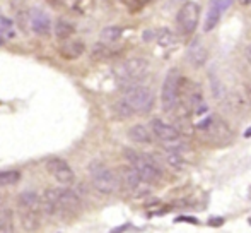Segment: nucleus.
I'll return each mask as SVG.
<instances>
[{"mask_svg":"<svg viewBox=\"0 0 251 233\" xmlns=\"http://www.w3.org/2000/svg\"><path fill=\"white\" fill-rule=\"evenodd\" d=\"M41 211L50 218H74L80 211V199L72 189H47L41 197Z\"/></svg>","mask_w":251,"mask_h":233,"instance_id":"f257e3e1","label":"nucleus"},{"mask_svg":"<svg viewBox=\"0 0 251 233\" xmlns=\"http://www.w3.org/2000/svg\"><path fill=\"white\" fill-rule=\"evenodd\" d=\"M147 72H149V62L146 58H139V57L123 60L115 69L116 79L122 84L123 89L132 86V84H137L139 81H142L147 76Z\"/></svg>","mask_w":251,"mask_h":233,"instance_id":"f03ea898","label":"nucleus"},{"mask_svg":"<svg viewBox=\"0 0 251 233\" xmlns=\"http://www.w3.org/2000/svg\"><path fill=\"white\" fill-rule=\"evenodd\" d=\"M89 176L94 189L101 194H115L120 189V178L111 168H108L101 161H91Z\"/></svg>","mask_w":251,"mask_h":233,"instance_id":"7ed1b4c3","label":"nucleus"},{"mask_svg":"<svg viewBox=\"0 0 251 233\" xmlns=\"http://www.w3.org/2000/svg\"><path fill=\"white\" fill-rule=\"evenodd\" d=\"M126 161L132 168H135L139 172V175L146 180L147 183H154L161 178V170H159V165L152 160L147 154H140L139 151L133 149H125L123 151Z\"/></svg>","mask_w":251,"mask_h":233,"instance_id":"20e7f679","label":"nucleus"},{"mask_svg":"<svg viewBox=\"0 0 251 233\" xmlns=\"http://www.w3.org/2000/svg\"><path fill=\"white\" fill-rule=\"evenodd\" d=\"M123 100L133 108L135 114H147L154 107V93L149 87L140 86V84H132V86L125 87Z\"/></svg>","mask_w":251,"mask_h":233,"instance_id":"39448f33","label":"nucleus"},{"mask_svg":"<svg viewBox=\"0 0 251 233\" xmlns=\"http://www.w3.org/2000/svg\"><path fill=\"white\" fill-rule=\"evenodd\" d=\"M203 134V139L207 141L210 146H227L232 141V130L229 129V125L221 118V116L214 115L210 116V123L207 125V129L200 130Z\"/></svg>","mask_w":251,"mask_h":233,"instance_id":"423d86ee","label":"nucleus"},{"mask_svg":"<svg viewBox=\"0 0 251 233\" xmlns=\"http://www.w3.org/2000/svg\"><path fill=\"white\" fill-rule=\"evenodd\" d=\"M200 17V5L192 0H186L181 5V9L176 14V24H178V29L181 34L188 36L193 31L197 29V24H199Z\"/></svg>","mask_w":251,"mask_h":233,"instance_id":"0eeeda50","label":"nucleus"},{"mask_svg":"<svg viewBox=\"0 0 251 233\" xmlns=\"http://www.w3.org/2000/svg\"><path fill=\"white\" fill-rule=\"evenodd\" d=\"M178 86H179V72L178 69H171L168 72L162 84V93H161V103L164 112H173L178 108Z\"/></svg>","mask_w":251,"mask_h":233,"instance_id":"6e6552de","label":"nucleus"},{"mask_svg":"<svg viewBox=\"0 0 251 233\" xmlns=\"http://www.w3.org/2000/svg\"><path fill=\"white\" fill-rule=\"evenodd\" d=\"M45 167H47L48 174H50L56 182L63 183V185H70V183L75 180L74 170L70 168V165L67 163L65 160H62V158H50Z\"/></svg>","mask_w":251,"mask_h":233,"instance_id":"1a4fd4ad","label":"nucleus"},{"mask_svg":"<svg viewBox=\"0 0 251 233\" xmlns=\"http://www.w3.org/2000/svg\"><path fill=\"white\" fill-rule=\"evenodd\" d=\"M122 178H123V182H125L126 189H128L130 192L135 194V196H146V194L149 192L151 183H147L146 180L139 175V172H137L135 168L130 167V165L126 168H123Z\"/></svg>","mask_w":251,"mask_h":233,"instance_id":"9d476101","label":"nucleus"},{"mask_svg":"<svg viewBox=\"0 0 251 233\" xmlns=\"http://www.w3.org/2000/svg\"><path fill=\"white\" fill-rule=\"evenodd\" d=\"M151 130L159 141H162V143H173V141L179 139V134H178V130L175 129V125L162 122L161 118L151 120Z\"/></svg>","mask_w":251,"mask_h":233,"instance_id":"9b49d317","label":"nucleus"},{"mask_svg":"<svg viewBox=\"0 0 251 233\" xmlns=\"http://www.w3.org/2000/svg\"><path fill=\"white\" fill-rule=\"evenodd\" d=\"M29 21H31V28L36 34L40 36H48L51 31V21L45 10L41 9H31L29 12Z\"/></svg>","mask_w":251,"mask_h":233,"instance_id":"f8f14e48","label":"nucleus"},{"mask_svg":"<svg viewBox=\"0 0 251 233\" xmlns=\"http://www.w3.org/2000/svg\"><path fill=\"white\" fill-rule=\"evenodd\" d=\"M207 57H208V52H207V48H205L203 41H201L200 38H195V40L188 45L186 60H188L193 67H201L207 62Z\"/></svg>","mask_w":251,"mask_h":233,"instance_id":"ddd939ff","label":"nucleus"},{"mask_svg":"<svg viewBox=\"0 0 251 233\" xmlns=\"http://www.w3.org/2000/svg\"><path fill=\"white\" fill-rule=\"evenodd\" d=\"M58 52L65 60H75L86 52V45L80 40H70V38H67L58 47Z\"/></svg>","mask_w":251,"mask_h":233,"instance_id":"4468645a","label":"nucleus"},{"mask_svg":"<svg viewBox=\"0 0 251 233\" xmlns=\"http://www.w3.org/2000/svg\"><path fill=\"white\" fill-rule=\"evenodd\" d=\"M19 207L21 211H40L41 209V197L34 190H24L19 194Z\"/></svg>","mask_w":251,"mask_h":233,"instance_id":"2eb2a0df","label":"nucleus"},{"mask_svg":"<svg viewBox=\"0 0 251 233\" xmlns=\"http://www.w3.org/2000/svg\"><path fill=\"white\" fill-rule=\"evenodd\" d=\"M128 137L133 141V143H139V144H151L152 143L151 130L147 129L144 123H137V125L130 127V129H128Z\"/></svg>","mask_w":251,"mask_h":233,"instance_id":"dca6fc26","label":"nucleus"},{"mask_svg":"<svg viewBox=\"0 0 251 233\" xmlns=\"http://www.w3.org/2000/svg\"><path fill=\"white\" fill-rule=\"evenodd\" d=\"M12 221H14L12 211H10V207L7 206L5 201L0 197V232L12 230Z\"/></svg>","mask_w":251,"mask_h":233,"instance_id":"f3484780","label":"nucleus"},{"mask_svg":"<svg viewBox=\"0 0 251 233\" xmlns=\"http://www.w3.org/2000/svg\"><path fill=\"white\" fill-rule=\"evenodd\" d=\"M175 129L178 130L179 136H193V132H195V127H193L192 120H190V116L185 112H183V115H179L176 118Z\"/></svg>","mask_w":251,"mask_h":233,"instance_id":"a211bd4d","label":"nucleus"},{"mask_svg":"<svg viewBox=\"0 0 251 233\" xmlns=\"http://www.w3.org/2000/svg\"><path fill=\"white\" fill-rule=\"evenodd\" d=\"M155 40L161 47H173V45L178 43V36H176L173 31H169L168 28L161 29L159 33H155Z\"/></svg>","mask_w":251,"mask_h":233,"instance_id":"6ab92c4d","label":"nucleus"},{"mask_svg":"<svg viewBox=\"0 0 251 233\" xmlns=\"http://www.w3.org/2000/svg\"><path fill=\"white\" fill-rule=\"evenodd\" d=\"M55 34L60 40H67L74 34V24H70L69 21L58 19L55 24Z\"/></svg>","mask_w":251,"mask_h":233,"instance_id":"aec40b11","label":"nucleus"},{"mask_svg":"<svg viewBox=\"0 0 251 233\" xmlns=\"http://www.w3.org/2000/svg\"><path fill=\"white\" fill-rule=\"evenodd\" d=\"M123 34V29L120 26H108L101 31V40L104 43H115L122 38Z\"/></svg>","mask_w":251,"mask_h":233,"instance_id":"412c9836","label":"nucleus"},{"mask_svg":"<svg viewBox=\"0 0 251 233\" xmlns=\"http://www.w3.org/2000/svg\"><path fill=\"white\" fill-rule=\"evenodd\" d=\"M19 180H21V172H17V170H3V172H0V189H2V187L16 185Z\"/></svg>","mask_w":251,"mask_h":233,"instance_id":"4be33fe9","label":"nucleus"},{"mask_svg":"<svg viewBox=\"0 0 251 233\" xmlns=\"http://www.w3.org/2000/svg\"><path fill=\"white\" fill-rule=\"evenodd\" d=\"M115 112H116V115L120 116V118H130L135 112H133V108L130 107L128 103H126L125 100H120L118 103H115Z\"/></svg>","mask_w":251,"mask_h":233,"instance_id":"5701e85b","label":"nucleus"},{"mask_svg":"<svg viewBox=\"0 0 251 233\" xmlns=\"http://www.w3.org/2000/svg\"><path fill=\"white\" fill-rule=\"evenodd\" d=\"M232 2H234V0H210V3H208V5L215 7V9L221 10V12L224 14L226 10H227L229 7L232 5Z\"/></svg>","mask_w":251,"mask_h":233,"instance_id":"b1692460","label":"nucleus"},{"mask_svg":"<svg viewBox=\"0 0 251 233\" xmlns=\"http://www.w3.org/2000/svg\"><path fill=\"white\" fill-rule=\"evenodd\" d=\"M176 223H192V225H199V220L193 216H178L176 218Z\"/></svg>","mask_w":251,"mask_h":233,"instance_id":"393cba45","label":"nucleus"},{"mask_svg":"<svg viewBox=\"0 0 251 233\" xmlns=\"http://www.w3.org/2000/svg\"><path fill=\"white\" fill-rule=\"evenodd\" d=\"M208 225L210 227H222L224 225V218H221V216H212L210 220H208Z\"/></svg>","mask_w":251,"mask_h":233,"instance_id":"a878e982","label":"nucleus"},{"mask_svg":"<svg viewBox=\"0 0 251 233\" xmlns=\"http://www.w3.org/2000/svg\"><path fill=\"white\" fill-rule=\"evenodd\" d=\"M245 93H246V100H248L250 103H251V83L245 86Z\"/></svg>","mask_w":251,"mask_h":233,"instance_id":"bb28decb","label":"nucleus"},{"mask_svg":"<svg viewBox=\"0 0 251 233\" xmlns=\"http://www.w3.org/2000/svg\"><path fill=\"white\" fill-rule=\"evenodd\" d=\"M152 38H155V33H152V31H147V33H144V40H152Z\"/></svg>","mask_w":251,"mask_h":233,"instance_id":"cd10ccee","label":"nucleus"},{"mask_svg":"<svg viewBox=\"0 0 251 233\" xmlns=\"http://www.w3.org/2000/svg\"><path fill=\"white\" fill-rule=\"evenodd\" d=\"M246 58H248V62L251 63V45L246 48Z\"/></svg>","mask_w":251,"mask_h":233,"instance_id":"c85d7f7f","label":"nucleus"},{"mask_svg":"<svg viewBox=\"0 0 251 233\" xmlns=\"http://www.w3.org/2000/svg\"><path fill=\"white\" fill-rule=\"evenodd\" d=\"M239 3H243V5H251V0H239Z\"/></svg>","mask_w":251,"mask_h":233,"instance_id":"c756f323","label":"nucleus"},{"mask_svg":"<svg viewBox=\"0 0 251 233\" xmlns=\"http://www.w3.org/2000/svg\"><path fill=\"white\" fill-rule=\"evenodd\" d=\"M245 137H246V139H248V137H251V127H250V129H246V132H245Z\"/></svg>","mask_w":251,"mask_h":233,"instance_id":"7c9ffc66","label":"nucleus"},{"mask_svg":"<svg viewBox=\"0 0 251 233\" xmlns=\"http://www.w3.org/2000/svg\"><path fill=\"white\" fill-rule=\"evenodd\" d=\"M72 2H80V0H72Z\"/></svg>","mask_w":251,"mask_h":233,"instance_id":"2f4dec72","label":"nucleus"},{"mask_svg":"<svg viewBox=\"0 0 251 233\" xmlns=\"http://www.w3.org/2000/svg\"><path fill=\"white\" fill-rule=\"evenodd\" d=\"M248 221H250V225H251V218H250V220H248Z\"/></svg>","mask_w":251,"mask_h":233,"instance_id":"473e14b6","label":"nucleus"},{"mask_svg":"<svg viewBox=\"0 0 251 233\" xmlns=\"http://www.w3.org/2000/svg\"><path fill=\"white\" fill-rule=\"evenodd\" d=\"M250 194H251V187H250Z\"/></svg>","mask_w":251,"mask_h":233,"instance_id":"72a5a7b5","label":"nucleus"}]
</instances>
